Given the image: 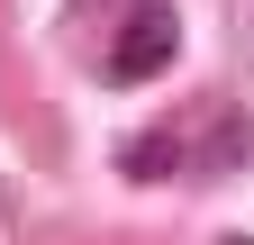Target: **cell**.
<instances>
[{
	"mask_svg": "<svg viewBox=\"0 0 254 245\" xmlns=\"http://www.w3.org/2000/svg\"><path fill=\"white\" fill-rule=\"evenodd\" d=\"M173 46H182L173 9H164V0H136L127 27H118V46H109V82H154V73L173 64Z\"/></svg>",
	"mask_w": 254,
	"mask_h": 245,
	"instance_id": "1",
	"label": "cell"
},
{
	"mask_svg": "<svg viewBox=\"0 0 254 245\" xmlns=\"http://www.w3.org/2000/svg\"><path fill=\"white\" fill-rule=\"evenodd\" d=\"M0 227H9V191H0Z\"/></svg>",
	"mask_w": 254,
	"mask_h": 245,
	"instance_id": "2",
	"label": "cell"
}]
</instances>
